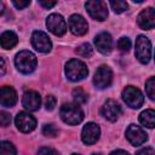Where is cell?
I'll return each instance as SVG.
<instances>
[{
    "instance_id": "obj_38",
    "label": "cell",
    "mask_w": 155,
    "mask_h": 155,
    "mask_svg": "<svg viewBox=\"0 0 155 155\" xmlns=\"http://www.w3.org/2000/svg\"><path fill=\"white\" fill-rule=\"evenodd\" d=\"M93 155H101V154H93Z\"/></svg>"
},
{
    "instance_id": "obj_18",
    "label": "cell",
    "mask_w": 155,
    "mask_h": 155,
    "mask_svg": "<svg viewBox=\"0 0 155 155\" xmlns=\"http://www.w3.org/2000/svg\"><path fill=\"white\" fill-rule=\"evenodd\" d=\"M17 103V92L11 86L0 87V104L4 107H13Z\"/></svg>"
},
{
    "instance_id": "obj_26",
    "label": "cell",
    "mask_w": 155,
    "mask_h": 155,
    "mask_svg": "<svg viewBox=\"0 0 155 155\" xmlns=\"http://www.w3.org/2000/svg\"><path fill=\"white\" fill-rule=\"evenodd\" d=\"M42 134L46 136V137H56L58 134V130L54 127V125L52 124H47L42 127Z\"/></svg>"
},
{
    "instance_id": "obj_2",
    "label": "cell",
    "mask_w": 155,
    "mask_h": 155,
    "mask_svg": "<svg viewBox=\"0 0 155 155\" xmlns=\"http://www.w3.org/2000/svg\"><path fill=\"white\" fill-rule=\"evenodd\" d=\"M87 74H88V69L86 64L80 59L73 58L68 61V63L65 64V75L71 81H80L85 79Z\"/></svg>"
},
{
    "instance_id": "obj_16",
    "label": "cell",
    "mask_w": 155,
    "mask_h": 155,
    "mask_svg": "<svg viewBox=\"0 0 155 155\" xmlns=\"http://www.w3.org/2000/svg\"><path fill=\"white\" fill-rule=\"evenodd\" d=\"M23 107L29 111H35L40 108L41 104V97L36 91H27L23 94L22 98Z\"/></svg>"
},
{
    "instance_id": "obj_15",
    "label": "cell",
    "mask_w": 155,
    "mask_h": 155,
    "mask_svg": "<svg viewBox=\"0 0 155 155\" xmlns=\"http://www.w3.org/2000/svg\"><path fill=\"white\" fill-rule=\"evenodd\" d=\"M137 21L142 29H144V30L153 29L155 25V10L153 7H148V8L143 10L138 15Z\"/></svg>"
},
{
    "instance_id": "obj_7",
    "label": "cell",
    "mask_w": 155,
    "mask_h": 155,
    "mask_svg": "<svg viewBox=\"0 0 155 155\" xmlns=\"http://www.w3.org/2000/svg\"><path fill=\"white\" fill-rule=\"evenodd\" d=\"M113 81V71L108 65H101L93 76V84L97 88L103 90L110 86Z\"/></svg>"
},
{
    "instance_id": "obj_3",
    "label": "cell",
    "mask_w": 155,
    "mask_h": 155,
    "mask_svg": "<svg viewBox=\"0 0 155 155\" xmlns=\"http://www.w3.org/2000/svg\"><path fill=\"white\" fill-rule=\"evenodd\" d=\"M36 57L30 51H21L16 54L15 64L17 69L23 74H29L36 68Z\"/></svg>"
},
{
    "instance_id": "obj_1",
    "label": "cell",
    "mask_w": 155,
    "mask_h": 155,
    "mask_svg": "<svg viewBox=\"0 0 155 155\" xmlns=\"http://www.w3.org/2000/svg\"><path fill=\"white\" fill-rule=\"evenodd\" d=\"M61 117L68 125H78L84 119V111L78 104L67 103L61 107Z\"/></svg>"
},
{
    "instance_id": "obj_13",
    "label": "cell",
    "mask_w": 155,
    "mask_h": 155,
    "mask_svg": "<svg viewBox=\"0 0 155 155\" xmlns=\"http://www.w3.org/2000/svg\"><path fill=\"white\" fill-rule=\"evenodd\" d=\"M69 29L75 35H84L88 30V24L86 19L80 15H71L68 19Z\"/></svg>"
},
{
    "instance_id": "obj_11",
    "label": "cell",
    "mask_w": 155,
    "mask_h": 155,
    "mask_svg": "<svg viewBox=\"0 0 155 155\" xmlns=\"http://www.w3.org/2000/svg\"><path fill=\"white\" fill-rule=\"evenodd\" d=\"M15 122H16L17 128L21 132H24V133L31 132L36 127V120H35V117L33 115H30L29 113H25V111L18 113L17 116H16V119H15Z\"/></svg>"
},
{
    "instance_id": "obj_17",
    "label": "cell",
    "mask_w": 155,
    "mask_h": 155,
    "mask_svg": "<svg viewBox=\"0 0 155 155\" xmlns=\"http://www.w3.org/2000/svg\"><path fill=\"white\" fill-rule=\"evenodd\" d=\"M94 45L101 53L107 54L113 50V39L109 33L103 31L94 38Z\"/></svg>"
},
{
    "instance_id": "obj_34",
    "label": "cell",
    "mask_w": 155,
    "mask_h": 155,
    "mask_svg": "<svg viewBox=\"0 0 155 155\" xmlns=\"http://www.w3.org/2000/svg\"><path fill=\"white\" fill-rule=\"evenodd\" d=\"M5 71H6V63H5V59L0 57V76L4 75Z\"/></svg>"
},
{
    "instance_id": "obj_19",
    "label": "cell",
    "mask_w": 155,
    "mask_h": 155,
    "mask_svg": "<svg viewBox=\"0 0 155 155\" xmlns=\"http://www.w3.org/2000/svg\"><path fill=\"white\" fill-rule=\"evenodd\" d=\"M17 42H18V36L11 30L4 31L0 35V46L5 50H10V48L15 47L17 45Z\"/></svg>"
},
{
    "instance_id": "obj_8",
    "label": "cell",
    "mask_w": 155,
    "mask_h": 155,
    "mask_svg": "<svg viewBox=\"0 0 155 155\" xmlns=\"http://www.w3.org/2000/svg\"><path fill=\"white\" fill-rule=\"evenodd\" d=\"M46 25H47L48 30L57 36H62L67 31V23H65L64 18L58 13L50 15L46 19Z\"/></svg>"
},
{
    "instance_id": "obj_6",
    "label": "cell",
    "mask_w": 155,
    "mask_h": 155,
    "mask_svg": "<svg viewBox=\"0 0 155 155\" xmlns=\"http://www.w3.org/2000/svg\"><path fill=\"white\" fill-rule=\"evenodd\" d=\"M85 7L88 12V15L96 19V21H104L108 17V7L104 1L101 0H91L85 4Z\"/></svg>"
},
{
    "instance_id": "obj_31",
    "label": "cell",
    "mask_w": 155,
    "mask_h": 155,
    "mask_svg": "<svg viewBox=\"0 0 155 155\" xmlns=\"http://www.w3.org/2000/svg\"><path fill=\"white\" fill-rule=\"evenodd\" d=\"M12 4H13V6L16 7V8H18V10H22V8H25L27 6H29L30 5V0H25V1H18V0H13L12 1Z\"/></svg>"
},
{
    "instance_id": "obj_9",
    "label": "cell",
    "mask_w": 155,
    "mask_h": 155,
    "mask_svg": "<svg viewBox=\"0 0 155 155\" xmlns=\"http://www.w3.org/2000/svg\"><path fill=\"white\" fill-rule=\"evenodd\" d=\"M31 45L36 51H39L41 53H47L52 48V44H51V40H50L48 35L46 33L41 31V30H36V31L33 33Z\"/></svg>"
},
{
    "instance_id": "obj_28",
    "label": "cell",
    "mask_w": 155,
    "mask_h": 155,
    "mask_svg": "<svg viewBox=\"0 0 155 155\" xmlns=\"http://www.w3.org/2000/svg\"><path fill=\"white\" fill-rule=\"evenodd\" d=\"M11 122V115L6 111H0V126H7Z\"/></svg>"
},
{
    "instance_id": "obj_35",
    "label": "cell",
    "mask_w": 155,
    "mask_h": 155,
    "mask_svg": "<svg viewBox=\"0 0 155 155\" xmlns=\"http://www.w3.org/2000/svg\"><path fill=\"white\" fill-rule=\"evenodd\" d=\"M110 155H130V154L125 150H115V151H111Z\"/></svg>"
},
{
    "instance_id": "obj_24",
    "label": "cell",
    "mask_w": 155,
    "mask_h": 155,
    "mask_svg": "<svg viewBox=\"0 0 155 155\" xmlns=\"http://www.w3.org/2000/svg\"><path fill=\"white\" fill-rule=\"evenodd\" d=\"M76 53L81 57H90L93 53V48L90 44H82L76 48Z\"/></svg>"
},
{
    "instance_id": "obj_23",
    "label": "cell",
    "mask_w": 155,
    "mask_h": 155,
    "mask_svg": "<svg viewBox=\"0 0 155 155\" xmlns=\"http://www.w3.org/2000/svg\"><path fill=\"white\" fill-rule=\"evenodd\" d=\"M110 7L114 10L115 13H121L124 12L125 10H127V2L126 1H122V0H116V1H110L109 2Z\"/></svg>"
},
{
    "instance_id": "obj_22",
    "label": "cell",
    "mask_w": 155,
    "mask_h": 155,
    "mask_svg": "<svg viewBox=\"0 0 155 155\" xmlns=\"http://www.w3.org/2000/svg\"><path fill=\"white\" fill-rule=\"evenodd\" d=\"M73 97H74V101L78 103V104H84L87 102V93L81 88V87H78L73 91Z\"/></svg>"
},
{
    "instance_id": "obj_37",
    "label": "cell",
    "mask_w": 155,
    "mask_h": 155,
    "mask_svg": "<svg viewBox=\"0 0 155 155\" xmlns=\"http://www.w3.org/2000/svg\"><path fill=\"white\" fill-rule=\"evenodd\" d=\"M71 155H80V154H71Z\"/></svg>"
},
{
    "instance_id": "obj_25",
    "label": "cell",
    "mask_w": 155,
    "mask_h": 155,
    "mask_svg": "<svg viewBox=\"0 0 155 155\" xmlns=\"http://www.w3.org/2000/svg\"><path fill=\"white\" fill-rule=\"evenodd\" d=\"M145 91H147V94L148 97L154 101L155 99V78H149V80L145 82Z\"/></svg>"
},
{
    "instance_id": "obj_27",
    "label": "cell",
    "mask_w": 155,
    "mask_h": 155,
    "mask_svg": "<svg viewBox=\"0 0 155 155\" xmlns=\"http://www.w3.org/2000/svg\"><path fill=\"white\" fill-rule=\"evenodd\" d=\"M117 48L120 50V51H128L130 48H131V41H130V39L128 38H121V39H119V41H117Z\"/></svg>"
},
{
    "instance_id": "obj_33",
    "label": "cell",
    "mask_w": 155,
    "mask_h": 155,
    "mask_svg": "<svg viewBox=\"0 0 155 155\" xmlns=\"http://www.w3.org/2000/svg\"><path fill=\"white\" fill-rule=\"evenodd\" d=\"M56 4H57L56 1H45V0H40V1H39V5H41V6L45 7V8H51V7H53Z\"/></svg>"
},
{
    "instance_id": "obj_36",
    "label": "cell",
    "mask_w": 155,
    "mask_h": 155,
    "mask_svg": "<svg viewBox=\"0 0 155 155\" xmlns=\"http://www.w3.org/2000/svg\"><path fill=\"white\" fill-rule=\"evenodd\" d=\"M2 12H4V4L2 1H0V16L2 15Z\"/></svg>"
},
{
    "instance_id": "obj_5",
    "label": "cell",
    "mask_w": 155,
    "mask_h": 155,
    "mask_svg": "<svg viewBox=\"0 0 155 155\" xmlns=\"http://www.w3.org/2000/svg\"><path fill=\"white\" fill-rule=\"evenodd\" d=\"M122 99L130 108H133V109L140 108L144 102V97L142 92L134 86L125 87V90L122 91Z\"/></svg>"
},
{
    "instance_id": "obj_21",
    "label": "cell",
    "mask_w": 155,
    "mask_h": 155,
    "mask_svg": "<svg viewBox=\"0 0 155 155\" xmlns=\"http://www.w3.org/2000/svg\"><path fill=\"white\" fill-rule=\"evenodd\" d=\"M0 155H17L15 145L7 140L0 142Z\"/></svg>"
},
{
    "instance_id": "obj_30",
    "label": "cell",
    "mask_w": 155,
    "mask_h": 155,
    "mask_svg": "<svg viewBox=\"0 0 155 155\" xmlns=\"http://www.w3.org/2000/svg\"><path fill=\"white\" fill-rule=\"evenodd\" d=\"M45 107L47 110H53L56 107V98L53 96H47L45 101Z\"/></svg>"
},
{
    "instance_id": "obj_14",
    "label": "cell",
    "mask_w": 155,
    "mask_h": 155,
    "mask_svg": "<svg viewBox=\"0 0 155 155\" xmlns=\"http://www.w3.org/2000/svg\"><path fill=\"white\" fill-rule=\"evenodd\" d=\"M120 114H121V107L114 99H108L102 107V115L111 122L116 121Z\"/></svg>"
},
{
    "instance_id": "obj_29",
    "label": "cell",
    "mask_w": 155,
    "mask_h": 155,
    "mask_svg": "<svg viewBox=\"0 0 155 155\" xmlns=\"http://www.w3.org/2000/svg\"><path fill=\"white\" fill-rule=\"evenodd\" d=\"M38 155H59L57 150L52 149V148H48V147H42L39 149L38 151Z\"/></svg>"
},
{
    "instance_id": "obj_4",
    "label": "cell",
    "mask_w": 155,
    "mask_h": 155,
    "mask_svg": "<svg viewBox=\"0 0 155 155\" xmlns=\"http://www.w3.org/2000/svg\"><path fill=\"white\" fill-rule=\"evenodd\" d=\"M134 53H136L137 59L140 63L143 64L149 63L151 58V44L147 36L139 35L136 39V52Z\"/></svg>"
},
{
    "instance_id": "obj_10",
    "label": "cell",
    "mask_w": 155,
    "mask_h": 155,
    "mask_svg": "<svg viewBox=\"0 0 155 155\" xmlns=\"http://www.w3.org/2000/svg\"><path fill=\"white\" fill-rule=\"evenodd\" d=\"M126 138L132 145L138 147L147 142L148 134L145 133V131L142 127H139L137 125H130L126 130Z\"/></svg>"
},
{
    "instance_id": "obj_32",
    "label": "cell",
    "mask_w": 155,
    "mask_h": 155,
    "mask_svg": "<svg viewBox=\"0 0 155 155\" xmlns=\"http://www.w3.org/2000/svg\"><path fill=\"white\" fill-rule=\"evenodd\" d=\"M136 155H155V151L151 147H147V148H143L139 151H137Z\"/></svg>"
},
{
    "instance_id": "obj_12",
    "label": "cell",
    "mask_w": 155,
    "mask_h": 155,
    "mask_svg": "<svg viewBox=\"0 0 155 155\" xmlns=\"http://www.w3.org/2000/svg\"><path fill=\"white\" fill-rule=\"evenodd\" d=\"M101 134V130L99 126L94 122H88L84 126L82 132H81V139L85 144H94Z\"/></svg>"
},
{
    "instance_id": "obj_20",
    "label": "cell",
    "mask_w": 155,
    "mask_h": 155,
    "mask_svg": "<svg viewBox=\"0 0 155 155\" xmlns=\"http://www.w3.org/2000/svg\"><path fill=\"white\" fill-rule=\"evenodd\" d=\"M139 122L148 128H154V126H155V111L153 109H147V110L142 111L139 115Z\"/></svg>"
}]
</instances>
